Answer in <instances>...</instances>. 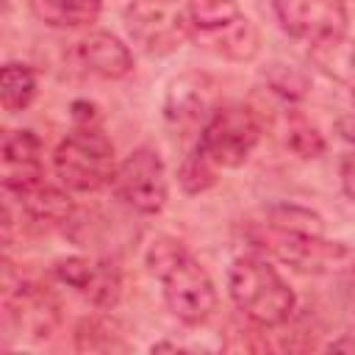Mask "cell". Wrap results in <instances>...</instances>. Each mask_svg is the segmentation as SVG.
I'll list each match as a JSON object with an SVG mask.
<instances>
[{
  "mask_svg": "<svg viewBox=\"0 0 355 355\" xmlns=\"http://www.w3.org/2000/svg\"><path fill=\"white\" fill-rule=\"evenodd\" d=\"M147 269L158 277L166 308L183 324H205L216 311V288L208 269L172 236H158L147 247Z\"/></svg>",
  "mask_w": 355,
  "mask_h": 355,
  "instance_id": "obj_1",
  "label": "cell"
},
{
  "mask_svg": "<svg viewBox=\"0 0 355 355\" xmlns=\"http://www.w3.org/2000/svg\"><path fill=\"white\" fill-rule=\"evenodd\" d=\"M227 291L233 305L258 327H280L297 311L294 288L261 255H241L230 263Z\"/></svg>",
  "mask_w": 355,
  "mask_h": 355,
  "instance_id": "obj_2",
  "label": "cell"
},
{
  "mask_svg": "<svg viewBox=\"0 0 355 355\" xmlns=\"http://www.w3.org/2000/svg\"><path fill=\"white\" fill-rule=\"evenodd\" d=\"M183 11L189 39L200 50L227 61H252L258 55L261 33L236 0H189Z\"/></svg>",
  "mask_w": 355,
  "mask_h": 355,
  "instance_id": "obj_3",
  "label": "cell"
},
{
  "mask_svg": "<svg viewBox=\"0 0 355 355\" xmlns=\"http://www.w3.org/2000/svg\"><path fill=\"white\" fill-rule=\"evenodd\" d=\"M53 169L64 189L80 194L97 191L114 180V144L100 128H75L58 141Z\"/></svg>",
  "mask_w": 355,
  "mask_h": 355,
  "instance_id": "obj_4",
  "label": "cell"
},
{
  "mask_svg": "<svg viewBox=\"0 0 355 355\" xmlns=\"http://www.w3.org/2000/svg\"><path fill=\"white\" fill-rule=\"evenodd\" d=\"M252 241L269 255H275L280 263H288L302 275H338L355 263V255L347 244L327 241L322 233L286 230L258 222Z\"/></svg>",
  "mask_w": 355,
  "mask_h": 355,
  "instance_id": "obj_5",
  "label": "cell"
},
{
  "mask_svg": "<svg viewBox=\"0 0 355 355\" xmlns=\"http://www.w3.org/2000/svg\"><path fill=\"white\" fill-rule=\"evenodd\" d=\"M261 133H263V125L252 105L222 103L214 111V116L200 128L197 144L219 166H241L258 147Z\"/></svg>",
  "mask_w": 355,
  "mask_h": 355,
  "instance_id": "obj_6",
  "label": "cell"
},
{
  "mask_svg": "<svg viewBox=\"0 0 355 355\" xmlns=\"http://www.w3.org/2000/svg\"><path fill=\"white\" fill-rule=\"evenodd\" d=\"M111 186L114 194L136 214L144 216L158 214L169 197V180L161 153L150 144L136 147L130 155H125L122 164H116Z\"/></svg>",
  "mask_w": 355,
  "mask_h": 355,
  "instance_id": "obj_7",
  "label": "cell"
},
{
  "mask_svg": "<svg viewBox=\"0 0 355 355\" xmlns=\"http://www.w3.org/2000/svg\"><path fill=\"white\" fill-rule=\"evenodd\" d=\"M125 22L130 39L150 55H169L189 39L186 11L175 0H130Z\"/></svg>",
  "mask_w": 355,
  "mask_h": 355,
  "instance_id": "obj_8",
  "label": "cell"
},
{
  "mask_svg": "<svg viewBox=\"0 0 355 355\" xmlns=\"http://www.w3.org/2000/svg\"><path fill=\"white\" fill-rule=\"evenodd\" d=\"M280 28L308 44H319L347 33L344 0H272Z\"/></svg>",
  "mask_w": 355,
  "mask_h": 355,
  "instance_id": "obj_9",
  "label": "cell"
},
{
  "mask_svg": "<svg viewBox=\"0 0 355 355\" xmlns=\"http://www.w3.org/2000/svg\"><path fill=\"white\" fill-rule=\"evenodd\" d=\"M219 105V83L208 72H183L166 89L164 116L175 128H202Z\"/></svg>",
  "mask_w": 355,
  "mask_h": 355,
  "instance_id": "obj_10",
  "label": "cell"
},
{
  "mask_svg": "<svg viewBox=\"0 0 355 355\" xmlns=\"http://www.w3.org/2000/svg\"><path fill=\"white\" fill-rule=\"evenodd\" d=\"M6 316L25 338L39 341L53 336L61 324V305L50 288L33 280H19L17 286L6 283Z\"/></svg>",
  "mask_w": 355,
  "mask_h": 355,
  "instance_id": "obj_11",
  "label": "cell"
},
{
  "mask_svg": "<svg viewBox=\"0 0 355 355\" xmlns=\"http://www.w3.org/2000/svg\"><path fill=\"white\" fill-rule=\"evenodd\" d=\"M0 178L6 194L39 183L42 175V141L33 130H6L0 147Z\"/></svg>",
  "mask_w": 355,
  "mask_h": 355,
  "instance_id": "obj_12",
  "label": "cell"
},
{
  "mask_svg": "<svg viewBox=\"0 0 355 355\" xmlns=\"http://www.w3.org/2000/svg\"><path fill=\"white\" fill-rule=\"evenodd\" d=\"M72 58L89 75L103 80H122L133 72V53L130 47L108 31H92L72 44Z\"/></svg>",
  "mask_w": 355,
  "mask_h": 355,
  "instance_id": "obj_13",
  "label": "cell"
},
{
  "mask_svg": "<svg viewBox=\"0 0 355 355\" xmlns=\"http://www.w3.org/2000/svg\"><path fill=\"white\" fill-rule=\"evenodd\" d=\"M17 200H19V208L42 225H64L72 219V211H75L67 189H58V186L47 183L44 178L39 183L22 189L17 194Z\"/></svg>",
  "mask_w": 355,
  "mask_h": 355,
  "instance_id": "obj_14",
  "label": "cell"
},
{
  "mask_svg": "<svg viewBox=\"0 0 355 355\" xmlns=\"http://www.w3.org/2000/svg\"><path fill=\"white\" fill-rule=\"evenodd\" d=\"M28 6L39 22L64 31L86 28L103 11V0H28Z\"/></svg>",
  "mask_w": 355,
  "mask_h": 355,
  "instance_id": "obj_15",
  "label": "cell"
},
{
  "mask_svg": "<svg viewBox=\"0 0 355 355\" xmlns=\"http://www.w3.org/2000/svg\"><path fill=\"white\" fill-rule=\"evenodd\" d=\"M308 55L319 72H324L336 83H344L355 92V42L347 39V33L311 44Z\"/></svg>",
  "mask_w": 355,
  "mask_h": 355,
  "instance_id": "obj_16",
  "label": "cell"
},
{
  "mask_svg": "<svg viewBox=\"0 0 355 355\" xmlns=\"http://www.w3.org/2000/svg\"><path fill=\"white\" fill-rule=\"evenodd\" d=\"M75 347L80 352H128L130 344L122 338L119 322L108 316H86L75 327Z\"/></svg>",
  "mask_w": 355,
  "mask_h": 355,
  "instance_id": "obj_17",
  "label": "cell"
},
{
  "mask_svg": "<svg viewBox=\"0 0 355 355\" xmlns=\"http://www.w3.org/2000/svg\"><path fill=\"white\" fill-rule=\"evenodd\" d=\"M36 97V72L28 64L8 61L0 69V105L8 114L25 111Z\"/></svg>",
  "mask_w": 355,
  "mask_h": 355,
  "instance_id": "obj_18",
  "label": "cell"
},
{
  "mask_svg": "<svg viewBox=\"0 0 355 355\" xmlns=\"http://www.w3.org/2000/svg\"><path fill=\"white\" fill-rule=\"evenodd\" d=\"M216 169L219 164L200 144H194V150H189V155L180 161L178 183L186 194H202L216 183Z\"/></svg>",
  "mask_w": 355,
  "mask_h": 355,
  "instance_id": "obj_19",
  "label": "cell"
},
{
  "mask_svg": "<svg viewBox=\"0 0 355 355\" xmlns=\"http://www.w3.org/2000/svg\"><path fill=\"white\" fill-rule=\"evenodd\" d=\"M263 225L286 227V230H305V233H324L322 216L300 205H272L263 214Z\"/></svg>",
  "mask_w": 355,
  "mask_h": 355,
  "instance_id": "obj_20",
  "label": "cell"
},
{
  "mask_svg": "<svg viewBox=\"0 0 355 355\" xmlns=\"http://www.w3.org/2000/svg\"><path fill=\"white\" fill-rule=\"evenodd\" d=\"M53 275L67 283L69 288H78V291H89L92 283H94V275H97V263H92L89 258L83 255H67V258H58L53 263Z\"/></svg>",
  "mask_w": 355,
  "mask_h": 355,
  "instance_id": "obj_21",
  "label": "cell"
},
{
  "mask_svg": "<svg viewBox=\"0 0 355 355\" xmlns=\"http://www.w3.org/2000/svg\"><path fill=\"white\" fill-rule=\"evenodd\" d=\"M288 147L300 155V158H319L324 153V139L316 130V125H311L305 116H291L288 122Z\"/></svg>",
  "mask_w": 355,
  "mask_h": 355,
  "instance_id": "obj_22",
  "label": "cell"
},
{
  "mask_svg": "<svg viewBox=\"0 0 355 355\" xmlns=\"http://www.w3.org/2000/svg\"><path fill=\"white\" fill-rule=\"evenodd\" d=\"M119 291H122V280H119V272L114 269V263H97V275H94L92 288L86 291V297L97 308H114L119 300Z\"/></svg>",
  "mask_w": 355,
  "mask_h": 355,
  "instance_id": "obj_23",
  "label": "cell"
},
{
  "mask_svg": "<svg viewBox=\"0 0 355 355\" xmlns=\"http://www.w3.org/2000/svg\"><path fill=\"white\" fill-rule=\"evenodd\" d=\"M100 111H97V105L94 103H89V100H75L72 103V122H75V128H100Z\"/></svg>",
  "mask_w": 355,
  "mask_h": 355,
  "instance_id": "obj_24",
  "label": "cell"
},
{
  "mask_svg": "<svg viewBox=\"0 0 355 355\" xmlns=\"http://www.w3.org/2000/svg\"><path fill=\"white\" fill-rule=\"evenodd\" d=\"M341 189L355 202V155H347L341 161Z\"/></svg>",
  "mask_w": 355,
  "mask_h": 355,
  "instance_id": "obj_25",
  "label": "cell"
},
{
  "mask_svg": "<svg viewBox=\"0 0 355 355\" xmlns=\"http://www.w3.org/2000/svg\"><path fill=\"white\" fill-rule=\"evenodd\" d=\"M338 133H341L347 141L355 144V114H344V116L338 119Z\"/></svg>",
  "mask_w": 355,
  "mask_h": 355,
  "instance_id": "obj_26",
  "label": "cell"
},
{
  "mask_svg": "<svg viewBox=\"0 0 355 355\" xmlns=\"http://www.w3.org/2000/svg\"><path fill=\"white\" fill-rule=\"evenodd\" d=\"M352 103H355V92H352Z\"/></svg>",
  "mask_w": 355,
  "mask_h": 355,
  "instance_id": "obj_27",
  "label": "cell"
}]
</instances>
